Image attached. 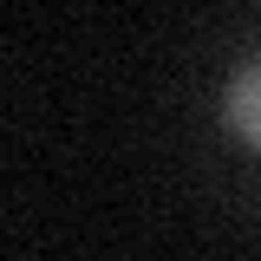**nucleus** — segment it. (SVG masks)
I'll return each mask as SVG.
<instances>
[{
    "label": "nucleus",
    "instance_id": "obj_1",
    "mask_svg": "<svg viewBox=\"0 0 261 261\" xmlns=\"http://www.w3.org/2000/svg\"><path fill=\"white\" fill-rule=\"evenodd\" d=\"M222 124H228V137H242L248 150H261V53L228 72V85H222Z\"/></svg>",
    "mask_w": 261,
    "mask_h": 261
}]
</instances>
